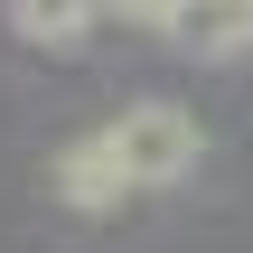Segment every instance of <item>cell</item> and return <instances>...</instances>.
Segmentation results:
<instances>
[{
	"label": "cell",
	"mask_w": 253,
	"mask_h": 253,
	"mask_svg": "<svg viewBox=\"0 0 253 253\" xmlns=\"http://www.w3.org/2000/svg\"><path fill=\"white\" fill-rule=\"evenodd\" d=\"M103 141H113V160H122L131 188H178V178L207 160L197 113H178V103H131V113L103 122Z\"/></svg>",
	"instance_id": "1"
},
{
	"label": "cell",
	"mask_w": 253,
	"mask_h": 253,
	"mask_svg": "<svg viewBox=\"0 0 253 253\" xmlns=\"http://www.w3.org/2000/svg\"><path fill=\"white\" fill-rule=\"evenodd\" d=\"M47 188H56V207H75V216H122V197H131V178H122V160H113L103 131L66 141L56 169H47Z\"/></svg>",
	"instance_id": "2"
},
{
	"label": "cell",
	"mask_w": 253,
	"mask_h": 253,
	"mask_svg": "<svg viewBox=\"0 0 253 253\" xmlns=\"http://www.w3.org/2000/svg\"><path fill=\"white\" fill-rule=\"evenodd\" d=\"M169 38L197 66H235V56H253V0H178Z\"/></svg>",
	"instance_id": "3"
},
{
	"label": "cell",
	"mask_w": 253,
	"mask_h": 253,
	"mask_svg": "<svg viewBox=\"0 0 253 253\" xmlns=\"http://www.w3.org/2000/svg\"><path fill=\"white\" fill-rule=\"evenodd\" d=\"M103 19V0H9V28L28 47H84Z\"/></svg>",
	"instance_id": "4"
},
{
	"label": "cell",
	"mask_w": 253,
	"mask_h": 253,
	"mask_svg": "<svg viewBox=\"0 0 253 253\" xmlns=\"http://www.w3.org/2000/svg\"><path fill=\"white\" fill-rule=\"evenodd\" d=\"M103 19H122V28H169L178 0H103Z\"/></svg>",
	"instance_id": "5"
}]
</instances>
